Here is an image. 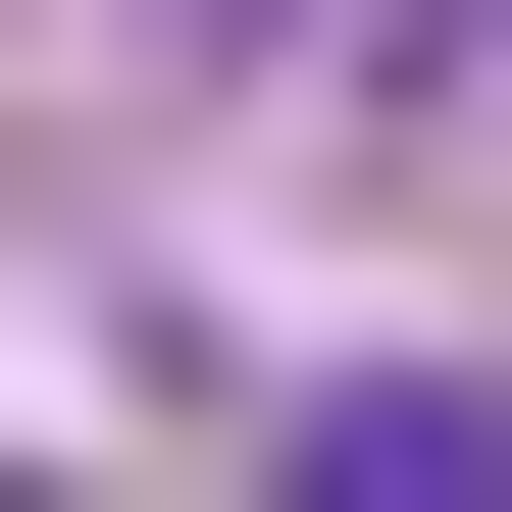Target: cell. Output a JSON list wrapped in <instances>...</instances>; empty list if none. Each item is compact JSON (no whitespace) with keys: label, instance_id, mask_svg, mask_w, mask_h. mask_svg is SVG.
Here are the masks:
<instances>
[{"label":"cell","instance_id":"6da1fadb","mask_svg":"<svg viewBox=\"0 0 512 512\" xmlns=\"http://www.w3.org/2000/svg\"><path fill=\"white\" fill-rule=\"evenodd\" d=\"M256 512H512V410H461V359H308V410H256Z\"/></svg>","mask_w":512,"mask_h":512},{"label":"cell","instance_id":"7a4b0ae2","mask_svg":"<svg viewBox=\"0 0 512 512\" xmlns=\"http://www.w3.org/2000/svg\"><path fill=\"white\" fill-rule=\"evenodd\" d=\"M154 52H308V0H154Z\"/></svg>","mask_w":512,"mask_h":512}]
</instances>
